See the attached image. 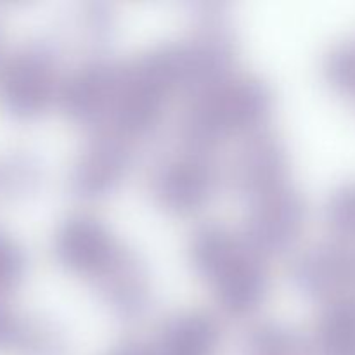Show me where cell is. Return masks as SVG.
<instances>
[{"label": "cell", "instance_id": "3", "mask_svg": "<svg viewBox=\"0 0 355 355\" xmlns=\"http://www.w3.org/2000/svg\"><path fill=\"white\" fill-rule=\"evenodd\" d=\"M182 94L175 44H159L121 64L120 92L113 120L114 128L134 142L155 134L170 101Z\"/></svg>", "mask_w": 355, "mask_h": 355}, {"label": "cell", "instance_id": "12", "mask_svg": "<svg viewBox=\"0 0 355 355\" xmlns=\"http://www.w3.org/2000/svg\"><path fill=\"white\" fill-rule=\"evenodd\" d=\"M94 290L111 315L125 322L141 319L151 305L153 291L148 267L132 250Z\"/></svg>", "mask_w": 355, "mask_h": 355}, {"label": "cell", "instance_id": "2", "mask_svg": "<svg viewBox=\"0 0 355 355\" xmlns=\"http://www.w3.org/2000/svg\"><path fill=\"white\" fill-rule=\"evenodd\" d=\"M274 111V92L252 75H232L222 83L187 97L177 121L180 148L215 153L231 137L266 130Z\"/></svg>", "mask_w": 355, "mask_h": 355}, {"label": "cell", "instance_id": "7", "mask_svg": "<svg viewBox=\"0 0 355 355\" xmlns=\"http://www.w3.org/2000/svg\"><path fill=\"white\" fill-rule=\"evenodd\" d=\"M128 250L99 217L89 214L66 217L52 238V253L59 266L92 286L123 260Z\"/></svg>", "mask_w": 355, "mask_h": 355}, {"label": "cell", "instance_id": "15", "mask_svg": "<svg viewBox=\"0 0 355 355\" xmlns=\"http://www.w3.org/2000/svg\"><path fill=\"white\" fill-rule=\"evenodd\" d=\"M311 355H355V304L336 300L307 336Z\"/></svg>", "mask_w": 355, "mask_h": 355}, {"label": "cell", "instance_id": "16", "mask_svg": "<svg viewBox=\"0 0 355 355\" xmlns=\"http://www.w3.org/2000/svg\"><path fill=\"white\" fill-rule=\"evenodd\" d=\"M246 355H311L307 336L277 321L259 322L245 338Z\"/></svg>", "mask_w": 355, "mask_h": 355}, {"label": "cell", "instance_id": "14", "mask_svg": "<svg viewBox=\"0 0 355 355\" xmlns=\"http://www.w3.org/2000/svg\"><path fill=\"white\" fill-rule=\"evenodd\" d=\"M220 336V324L210 312L189 309L162 322L151 349L155 355H215Z\"/></svg>", "mask_w": 355, "mask_h": 355}, {"label": "cell", "instance_id": "20", "mask_svg": "<svg viewBox=\"0 0 355 355\" xmlns=\"http://www.w3.org/2000/svg\"><path fill=\"white\" fill-rule=\"evenodd\" d=\"M26 272V257L10 236L0 231V293L12 291Z\"/></svg>", "mask_w": 355, "mask_h": 355}, {"label": "cell", "instance_id": "10", "mask_svg": "<svg viewBox=\"0 0 355 355\" xmlns=\"http://www.w3.org/2000/svg\"><path fill=\"white\" fill-rule=\"evenodd\" d=\"M309 218L305 198L288 184L252 201L239 232L263 259L279 257L295 248Z\"/></svg>", "mask_w": 355, "mask_h": 355}, {"label": "cell", "instance_id": "17", "mask_svg": "<svg viewBox=\"0 0 355 355\" xmlns=\"http://www.w3.org/2000/svg\"><path fill=\"white\" fill-rule=\"evenodd\" d=\"M14 347L24 355H64L66 340L55 322L42 318H21Z\"/></svg>", "mask_w": 355, "mask_h": 355}, {"label": "cell", "instance_id": "13", "mask_svg": "<svg viewBox=\"0 0 355 355\" xmlns=\"http://www.w3.org/2000/svg\"><path fill=\"white\" fill-rule=\"evenodd\" d=\"M350 260L331 245L302 252L290 267L291 284L309 300H333L350 279Z\"/></svg>", "mask_w": 355, "mask_h": 355}, {"label": "cell", "instance_id": "1", "mask_svg": "<svg viewBox=\"0 0 355 355\" xmlns=\"http://www.w3.org/2000/svg\"><path fill=\"white\" fill-rule=\"evenodd\" d=\"M187 259L227 318H252L266 304L270 291L267 259L239 231L217 222L200 225L187 243Z\"/></svg>", "mask_w": 355, "mask_h": 355}, {"label": "cell", "instance_id": "9", "mask_svg": "<svg viewBox=\"0 0 355 355\" xmlns=\"http://www.w3.org/2000/svg\"><path fill=\"white\" fill-rule=\"evenodd\" d=\"M135 146L137 142L111 127L94 132L69 172L73 196L82 201H101L113 194L130 173Z\"/></svg>", "mask_w": 355, "mask_h": 355}, {"label": "cell", "instance_id": "5", "mask_svg": "<svg viewBox=\"0 0 355 355\" xmlns=\"http://www.w3.org/2000/svg\"><path fill=\"white\" fill-rule=\"evenodd\" d=\"M224 180L215 153L180 148L153 168L151 200L172 217L201 214L217 196Z\"/></svg>", "mask_w": 355, "mask_h": 355}, {"label": "cell", "instance_id": "4", "mask_svg": "<svg viewBox=\"0 0 355 355\" xmlns=\"http://www.w3.org/2000/svg\"><path fill=\"white\" fill-rule=\"evenodd\" d=\"M62 82L58 45L26 42L0 64V103L14 118L31 120L58 103Z\"/></svg>", "mask_w": 355, "mask_h": 355}, {"label": "cell", "instance_id": "11", "mask_svg": "<svg viewBox=\"0 0 355 355\" xmlns=\"http://www.w3.org/2000/svg\"><path fill=\"white\" fill-rule=\"evenodd\" d=\"M290 153L283 139L269 130L243 141L225 179L232 191L248 203L288 186Z\"/></svg>", "mask_w": 355, "mask_h": 355}, {"label": "cell", "instance_id": "8", "mask_svg": "<svg viewBox=\"0 0 355 355\" xmlns=\"http://www.w3.org/2000/svg\"><path fill=\"white\" fill-rule=\"evenodd\" d=\"M121 62L104 55H92L64 76L59 107L69 121L92 132L113 120L120 92Z\"/></svg>", "mask_w": 355, "mask_h": 355}, {"label": "cell", "instance_id": "19", "mask_svg": "<svg viewBox=\"0 0 355 355\" xmlns=\"http://www.w3.org/2000/svg\"><path fill=\"white\" fill-rule=\"evenodd\" d=\"M324 220L338 238H355V184L342 186L329 196Z\"/></svg>", "mask_w": 355, "mask_h": 355}, {"label": "cell", "instance_id": "6", "mask_svg": "<svg viewBox=\"0 0 355 355\" xmlns=\"http://www.w3.org/2000/svg\"><path fill=\"white\" fill-rule=\"evenodd\" d=\"M182 94L186 97L210 89L234 75L239 54L236 30L218 10L198 16L186 38L175 44Z\"/></svg>", "mask_w": 355, "mask_h": 355}, {"label": "cell", "instance_id": "18", "mask_svg": "<svg viewBox=\"0 0 355 355\" xmlns=\"http://www.w3.org/2000/svg\"><path fill=\"white\" fill-rule=\"evenodd\" d=\"M42 168L37 159L23 151L0 159V189L9 194H26L37 187Z\"/></svg>", "mask_w": 355, "mask_h": 355}, {"label": "cell", "instance_id": "21", "mask_svg": "<svg viewBox=\"0 0 355 355\" xmlns=\"http://www.w3.org/2000/svg\"><path fill=\"white\" fill-rule=\"evenodd\" d=\"M113 16L107 9L101 6H90L89 9L83 12L82 16V28L83 37L90 42V44H99V42L106 40L113 31Z\"/></svg>", "mask_w": 355, "mask_h": 355}]
</instances>
